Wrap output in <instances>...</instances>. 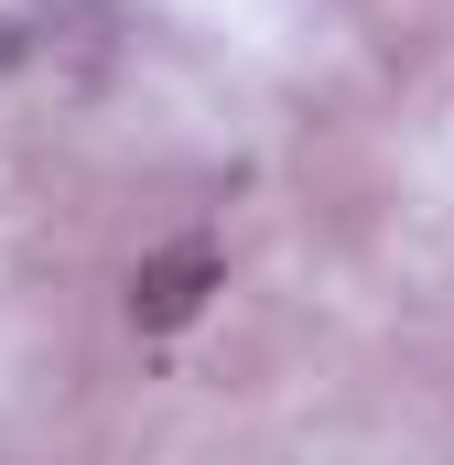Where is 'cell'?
Returning a JSON list of instances; mask_svg holds the SVG:
<instances>
[{"instance_id":"6da1fadb","label":"cell","mask_w":454,"mask_h":465,"mask_svg":"<svg viewBox=\"0 0 454 465\" xmlns=\"http://www.w3.org/2000/svg\"><path fill=\"white\" fill-rule=\"evenodd\" d=\"M206 282H217V260H206V249H173V260H152V271L130 282V314H141V325H184V314L206 303Z\"/></svg>"}]
</instances>
